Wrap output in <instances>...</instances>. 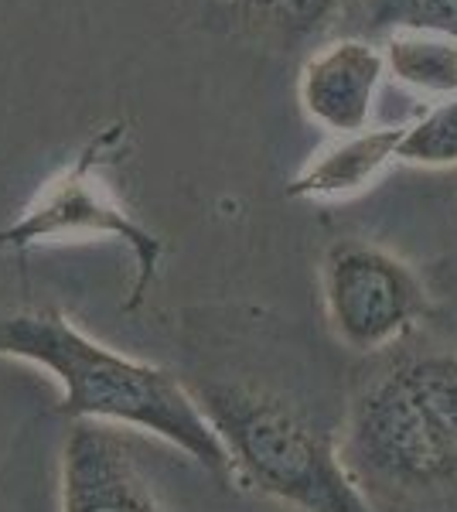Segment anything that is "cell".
<instances>
[{
	"instance_id": "obj_1",
	"label": "cell",
	"mask_w": 457,
	"mask_h": 512,
	"mask_svg": "<svg viewBox=\"0 0 457 512\" xmlns=\"http://www.w3.org/2000/svg\"><path fill=\"white\" fill-rule=\"evenodd\" d=\"M0 359L28 362L62 390V414L76 424L130 427L178 448L222 482H239L202 400L154 362L116 352L55 308L21 311L0 325Z\"/></svg>"
},
{
	"instance_id": "obj_2",
	"label": "cell",
	"mask_w": 457,
	"mask_h": 512,
	"mask_svg": "<svg viewBox=\"0 0 457 512\" xmlns=\"http://www.w3.org/2000/svg\"><path fill=\"white\" fill-rule=\"evenodd\" d=\"M342 458L359 485L427 495L457 485V355H406L355 396Z\"/></svg>"
},
{
	"instance_id": "obj_3",
	"label": "cell",
	"mask_w": 457,
	"mask_h": 512,
	"mask_svg": "<svg viewBox=\"0 0 457 512\" xmlns=\"http://www.w3.org/2000/svg\"><path fill=\"white\" fill-rule=\"evenodd\" d=\"M198 400L236 461L239 482L297 512H376L342 448L280 396L209 383Z\"/></svg>"
},
{
	"instance_id": "obj_4",
	"label": "cell",
	"mask_w": 457,
	"mask_h": 512,
	"mask_svg": "<svg viewBox=\"0 0 457 512\" xmlns=\"http://www.w3.org/2000/svg\"><path fill=\"white\" fill-rule=\"evenodd\" d=\"M123 140H127V127H120V123L89 140L76 154V161L58 171L55 178H48V185L38 188V195L24 205L21 216L0 229V246L24 250V246L79 236L116 239L134 256V284H130L127 311H137L154 287L164 243L144 222L130 216L99 178V168L120 154Z\"/></svg>"
},
{
	"instance_id": "obj_5",
	"label": "cell",
	"mask_w": 457,
	"mask_h": 512,
	"mask_svg": "<svg viewBox=\"0 0 457 512\" xmlns=\"http://www.w3.org/2000/svg\"><path fill=\"white\" fill-rule=\"evenodd\" d=\"M331 332L352 352H379L403 338L423 311L417 274L372 243H338L324 260Z\"/></svg>"
},
{
	"instance_id": "obj_6",
	"label": "cell",
	"mask_w": 457,
	"mask_h": 512,
	"mask_svg": "<svg viewBox=\"0 0 457 512\" xmlns=\"http://www.w3.org/2000/svg\"><path fill=\"white\" fill-rule=\"evenodd\" d=\"M58 512H168L106 424H76L58 465Z\"/></svg>"
},
{
	"instance_id": "obj_7",
	"label": "cell",
	"mask_w": 457,
	"mask_h": 512,
	"mask_svg": "<svg viewBox=\"0 0 457 512\" xmlns=\"http://www.w3.org/2000/svg\"><path fill=\"white\" fill-rule=\"evenodd\" d=\"M382 76V55L365 41H335L304 65L301 99L314 120L338 134H362L372 93Z\"/></svg>"
},
{
	"instance_id": "obj_8",
	"label": "cell",
	"mask_w": 457,
	"mask_h": 512,
	"mask_svg": "<svg viewBox=\"0 0 457 512\" xmlns=\"http://www.w3.org/2000/svg\"><path fill=\"white\" fill-rule=\"evenodd\" d=\"M406 127H382L355 134L345 144L331 147L318 161L287 185V195L294 198H318V195H348L369 185L372 178L386 168V161L400 158V144Z\"/></svg>"
},
{
	"instance_id": "obj_9",
	"label": "cell",
	"mask_w": 457,
	"mask_h": 512,
	"mask_svg": "<svg viewBox=\"0 0 457 512\" xmlns=\"http://www.w3.org/2000/svg\"><path fill=\"white\" fill-rule=\"evenodd\" d=\"M386 59L396 79L430 93H457V38L434 31H400L389 38Z\"/></svg>"
},
{
	"instance_id": "obj_10",
	"label": "cell",
	"mask_w": 457,
	"mask_h": 512,
	"mask_svg": "<svg viewBox=\"0 0 457 512\" xmlns=\"http://www.w3.org/2000/svg\"><path fill=\"white\" fill-rule=\"evenodd\" d=\"M338 4L342 0H232V7L253 28H260L263 35H273L280 41L314 35L338 11Z\"/></svg>"
},
{
	"instance_id": "obj_11",
	"label": "cell",
	"mask_w": 457,
	"mask_h": 512,
	"mask_svg": "<svg viewBox=\"0 0 457 512\" xmlns=\"http://www.w3.org/2000/svg\"><path fill=\"white\" fill-rule=\"evenodd\" d=\"M365 28L434 31L457 38V0H365Z\"/></svg>"
},
{
	"instance_id": "obj_12",
	"label": "cell",
	"mask_w": 457,
	"mask_h": 512,
	"mask_svg": "<svg viewBox=\"0 0 457 512\" xmlns=\"http://www.w3.org/2000/svg\"><path fill=\"white\" fill-rule=\"evenodd\" d=\"M400 158L413 164H427V168L457 164V99L437 106L430 117L406 127Z\"/></svg>"
}]
</instances>
